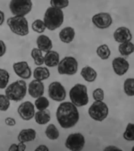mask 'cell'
<instances>
[{
  "label": "cell",
  "instance_id": "6da1fadb",
  "mask_svg": "<svg viewBox=\"0 0 134 151\" xmlns=\"http://www.w3.org/2000/svg\"><path fill=\"white\" fill-rule=\"evenodd\" d=\"M56 119L62 128L69 129L77 124L80 119V114L77 106L72 102H63L56 110Z\"/></svg>",
  "mask_w": 134,
  "mask_h": 151
},
{
  "label": "cell",
  "instance_id": "7a4b0ae2",
  "mask_svg": "<svg viewBox=\"0 0 134 151\" xmlns=\"http://www.w3.org/2000/svg\"><path fill=\"white\" fill-rule=\"evenodd\" d=\"M63 13L62 10L55 8V7H48L44 15V23L49 31H55L58 29L63 22Z\"/></svg>",
  "mask_w": 134,
  "mask_h": 151
},
{
  "label": "cell",
  "instance_id": "3957f363",
  "mask_svg": "<svg viewBox=\"0 0 134 151\" xmlns=\"http://www.w3.org/2000/svg\"><path fill=\"white\" fill-rule=\"evenodd\" d=\"M6 96L12 101L19 102L22 100L27 93V85L24 81H16L6 88Z\"/></svg>",
  "mask_w": 134,
  "mask_h": 151
},
{
  "label": "cell",
  "instance_id": "277c9868",
  "mask_svg": "<svg viewBox=\"0 0 134 151\" xmlns=\"http://www.w3.org/2000/svg\"><path fill=\"white\" fill-rule=\"evenodd\" d=\"M72 103L76 106H84L89 103L88 88L83 84L74 85L69 92Z\"/></svg>",
  "mask_w": 134,
  "mask_h": 151
},
{
  "label": "cell",
  "instance_id": "5b68a950",
  "mask_svg": "<svg viewBox=\"0 0 134 151\" xmlns=\"http://www.w3.org/2000/svg\"><path fill=\"white\" fill-rule=\"evenodd\" d=\"M7 25L12 32L18 36H26L29 34V24L25 17L13 16L7 19Z\"/></svg>",
  "mask_w": 134,
  "mask_h": 151
},
{
  "label": "cell",
  "instance_id": "8992f818",
  "mask_svg": "<svg viewBox=\"0 0 134 151\" xmlns=\"http://www.w3.org/2000/svg\"><path fill=\"white\" fill-rule=\"evenodd\" d=\"M9 8L14 16L24 17L32 9V2L30 0H12Z\"/></svg>",
  "mask_w": 134,
  "mask_h": 151
},
{
  "label": "cell",
  "instance_id": "52a82bcc",
  "mask_svg": "<svg viewBox=\"0 0 134 151\" xmlns=\"http://www.w3.org/2000/svg\"><path fill=\"white\" fill-rule=\"evenodd\" d=\"M58 73L62 75H73L78 71V62L73 56H65L58 64Z\"/></svg>",
  "mask_w": 134,
  "mask_h": 151
},
{
  "label": "cell",
  "instance_id": "ba28073f",
  "mask_svg": "<svg viewBox=\"0 0 134 151\" xmlns=\"http://www.w3.org/2000/svg\"><path fill=\"white\" fill-rule=\"evenodd\" d=\"M89 114L97 122H102L108 115V106L103 101H95L89 108Z\"/></svg>",
  "mask_w": 134,
  "mask_h": 151
},
{
  "label": "cell",
  "instance_id": "9c48e42d",
  "mask_svg": "<svg viewBox=\"0 0 134 151\" xmlns=\"http://www.w3.org/2000/svg\"><path fill=\"white\" fill-rule=\"evenodd\" d=\"M85 138L81 133H72L65 140V147L72 151H81L84 147Z\"/></svg>",
  "mask_w": 134,
  "mask_h": 151
},
{
  "label": "cell",
  "instance_id": "30bf717a",
  "mask_svg": "<svg viewBox=\"0 0 134 151\" xmlns=\"http://www.w3.org/2000/svg\"><path fill=\"white\" fill-rule=\"evenodd\" d=\"M48 96L54 101H63L66 98V91L64 87L58 81L52 82L48 87Z\"/></svg>",
  "mask_w": 134,
  "mask_h": 151
},
{
  "label": "cell",
  "instance_id": "8fae6325",
  "mask_svg": "<svg viewBox=\"0 0 134 151\" xmlns=\"http://www.w3.org/2000/svg\"><path fill=\"white\" fill-rule=\"evenodd\" d=\"M92 22L98 29H107L111 26L113 19L107 13H100L92 17Z\"/></svg>",
  "mask_w": 134,
  "mask_h": 151
},
{
  "label": "cell",
  "instance_id": "7c38bea8",
  "mask_svg": "<svg viewBox=\"0 0 134 151\" xmlns=\"http://www.w3.org/2000/svg\"><path fill=\"white\" fill-rule=\"evenodd\" d=\"M18 114L21 118L24 121H30L34 117L35 114V106L30 101L22 103L18 107Z\"/></svg>",
  "mask_w": 134,
  "mask_h": 151
},
{
  "label": "cell",
  "instance_id": "4fadbf2b",
  "mask_svg": "<svg viewBox=\"0 0 134 151\" xmlns=\"http://www.w3.org/2000/svg\"><path fill=\"white\" fill-rule=\"evenodd\" d=\"M13 68H14V71L16 73V75L21 77L23 80H27L31 77L30 67L29 66L28 63L25 61L14 63L13 65Z\"/></svg>",
  "mask_w": 134,
  "mask_h": 151
},
{
  "label": "cell",
  "instance_id": "5bb4252c",
  "mask_svg": "<svg viewBox=\"0 0 134 151\" xmlns=\"http://www.w3.org/2000/svg\"><path fill=\"white\" fill-rule=\"evenodd\" d=\"M112 65H113V69L114 72L119 75L122 76L123 74H125L129 68H130V65L129 62L126 59H124L123 57H116L112 61Z\"/></svg>",
  "mask_w": 134,
  "mask_h": 151
},
{
  "label": "cell",
  "instance_id": "9a60e30c",
  "mask_svg": "<svg viewBox=\"0 0 134 151\" xmlns=\"http://www.w3.org/2000/svg\"><path fill=\"white\" fill-rule=\"evenodd\" d=\"M44 89H45V87H44V84L42 83V81L33 80L29 84L28 91H29V94L31 98L38 99V98L43 96Z\"/></svg>",
  "mask_w": 134,
  "mask_h": 151
},
{
  "label": "cell",
  "instance_id": "2e32d148",
  "mask_svg": "<svg viewBox=\"0 0 134 151\" xmlns=\"http://www.w3.org/2000/svg\"><path fill=\"white\" fill-rule=\"evenodd\" d=\"M114 39L116 42H119L121 44L130 41L132 39V35L128 28L119 27L114 33Z\"/></svg>",
  "mask_w": 134,
  "mask_h": 151
},
{
  "label": "cell",
  "instance_id": "e0dca14e",
  "mask_svg": "<svg viewBox=\"0 0 134 151\" xmlns=\"http://www.w3.org/2000/svg\"><path fill=\"white\" fill-rule=\"evenodd\" d=\"M75 37V31L72 27H65L59 32L60 40L63 43L69 44L71 43Z\"/></svg>",
  "mask_w": 134,
  "mask_h": 151
},
{
  "label": "cell",
  "instance_id": "ac0fdd59",
  "mask_svg": "<svg viewBox=\"0 0 134 151\" xmlns=\"http://www.w3.org/2000/svg\"><path fill=\"white\" fill-rule=\"evenodd\" d=\"M37 47L38 48L42 51L48 53L50 51L53 47V43L52 40L46 35H40L37 39Z\"/></svg>",
  "mask_w": 134,
  "mask_h": 151
},
{
  "label": "cell",
  "instance_id": "d6986e66",
  "mask_svg": "<svg viewBox=\"0 0 134 151\" xmlns=\"http://www.w3.org/2000/svg\"><path fill=\"white\" fill-rule=\"evenodd\" d=\"M60 62L59 54L55 51L50 50L44 56V64L48 67H55Z\"/></svg>",
  "mask_w": 134,
  "mask_h": 151
},
{
  "label": "cell",
  "instance_id": "ffe728a7",
  "mask_svg": "<svg viewBox=\"0 0 134 151\" xmlns=\"http://www.w3.org/2000/svg\"><path fill=\"white\" fill-rule=\"evenodd\" d=\"M37 132L34 129H23L20 132L17 139L19 142H29V141H33L36 139Z\"/></svg>",
  "mask_w": 134,
  "mask_h": 151
},
{
  "label": "cell",
  "instance_id": "44dd1931",
  "mask_svg": "<svg viewBox=\"0 0 134 151\" xmlns=\"http://www.w3.org/2000/svg\"><path fill=\"white\" fill-rule=\"evenodd\" d=\"M34 118H35V122L38 124L44 125V124H47L51 120V114L48 109L39 110V112H37L34 114Z\"/></svg>",
  "mask_w": 134,
  "mask_h": 151
},
{
  "label": "cell",
  "instance_id": "7402d4cb",
  "mask_svg": "<svg viewBox=\"0 0 134 151\" xmlns=\"http://www.w3.org/2000/svg\"><path fill=\"white\" fill-rule=\"evenodd\" d=\"M81 75L88 82H93L97 76V72L90 66H85L81 69Z\"/></svg>",
  "mask_w": 134,
  "mask_h": 151
},
{
  "label": "cell",
  "instance_id": "603a6c76",
  "mask_svg": "<svg viewBox=\"0 0 134 151\" xmlns=\"http://www.w3.org/2000/svg\"><path fill=\"white\" fill-rule=\"evenodd\" d=\"M49 76H50V73L47 67L39 66L34 70V72H33V77L37 81H45L48 79Z\"/></svg>",
  "mask_w": 134,
  "mask_h": 151
},
{
  "label": "cell",
  "instance_id": "cb8c5ba5",
  "mask_svg": "<svg viewBox=\"0 0 134 151\" xmlns=\"http://www.w3.org/2000/svg\"><path fill=\"white\" fill-rule=\"evenodd\" d=\"M119 52L122 55L124 56H128L130 55H131L133 53L134 50V46L133 43L129 41V42H124V43H121L118 47Z\"/></svg>",
  "mask_w": 134,
  "mask_h": 151
},
{
  "label": "cell",
  "instance_id": "d4e9b609",
  "mask_svg": "<svg viewBox=\"0 0 134 151\" xmlns=\"http://www.w3.org/2000/svg\"><path fill=\"white\" fill-rule=\"evenodd\" d=\"M97 54L101 59L107 60L111 55V50H110V48H109V47L107 45L104 44V45L99 46L97 48Z\"/></svg>",
  "mask_w": 134,
  "mask_h": 151
},
{
  "label": "cell",
  "instance_id": "484cf974",
  "mask_svg": "<svg viewBox=\"0 0 134 151\" xmlns=\"http://www.w3.org/2000/svg\"><path fill=\"white\" fill-rule=\"evenodd\" d=\"M31 56L33 58V60H34V63L36 65H42L44 64V56L42 55V51H40L39 48H33L31 50Z\"/></svg>",
  "mask_w": 134,
  "mask_h": 151
},
{
  "label": "cell",
  "instance_id": "4316f807",
  "mask_svg": "<svg viewBox=\"0 0 134 151\" xmlns=\"http://www.w3.org/2000/svg\"><path fill=\"white\" fill-rule=\"evenodd\" d=\"M45 133H46V136L51 140H55V139H57L59 138V131L57 130L55 125L53 124H49L47 127Z\"/></svg>",
  "mask_w": 134,
  "mask_h": 151
},
{
  "label": "cell",
  "instance_id": "83f0119b",
  "mask_svg": "<svg viewBox=\"0 0 134 151\" xmlns=\"http://www.w3.org/2000/svg\"><path fill=\"white\" fill-rule=\"evenodd\" d=\"M123 89L126 95H128L129 97H133L134 95V79L133 78H129L124 81Z\"/></svg>",
  "mask_w": 134,
  "mask_h": 151
},
{
  "label": "cell",
  "instance_id": "f1b7e54d",
  "mask_svg": "<svg viewBox=\"0 0 134 151\" xmlns=\"http://www.w3.org/2000/svg\"><path fill=\"white\" fill-rule=\"evenodd\" d=\"M10 79V74L7 71L0 69V88H6Z\"/></svg>",
  "mask_w": 134,
  "mask_h": 151
},
{
  "label": "cell",
  "instance_id": "f546056e",
  "mask_svg": "<svg viewBox=\"0 0 134 151\" xmlns=\"http://www.w3.org/2000/svg\"><path fill=\"white\" fill-rule=\"evenodd\" d=\"M36 108L38 110H44V109H47L49 106V101L47 98L41 96L38 99H36L35 100V105Z\"/></svg>",
  "mask_w": 134,
  "mask_h": 151
},
{
  "label": "cell",
  "instance_id": "4dcf8cb0",
  "mask_svg": "<svg viewBox=\"0 0 134 151\" xmlns=\"http://www.w3.org/2000/svg\"><path fill=\"white\" fill-rule=\"evenodd\" d=\"M32 29L37 33H43L45 32V29H47L44 22L42 20H36L32 22Z\"/></svg>",
  "mask_w": 134,
  "mask_h": 151
},
{
  "label": "cell",
  "instance_id": "1f68e13d",
  "mask_svg": "<svg viewBox=\"0 0 134 151\" xmlns=\"http://www.w3.org/2000/svg\"><path fill=\"white\" fill-rule=\"evenodd\" d=\"M123 138L124 139L128 141H133L134 140V124H129L123 132Z\"/></svg>",
  "mask_w": 134,
  "mask_h": 151
},
{
  "label": "cell",
  "instance_id": "d6a6232c",
  "mask_svg": "<svg viewBox=\"0 0 134 151\" xmlns=\"http://www.w3.org/2000/svg\"><path fill=\"white\" fill-rule=\"evenodd\" d=\"M51 6L62 10L63 8H65L69 6L68 0H51L50 1Z\"/></svg>",
  "mask_w": 134,
  "mask_h": 151
},
{
  "label": "cell",
  "instance_id": "836d02e7",
  "mask_svg": "<svg viewBox=\"0 0 134 151\" xmlns=\"http://www.w3.org/2000/svg\"><path fill=\"white\" fill-rule=\"evenodd\" d=\"M10 107V99L6 96L0 94V111H7Z\"/></svg>",
  "mask_w": 134,
  "mask_h": 151
},
{
  "label": "cell",
  "instance_id": "e575fe53",
  "mask_svg": "<svg viewBox=\"0 0 134 151\" xmlns=\"http://www.w3.org/2000/svg\"><path fill=\"white\" fill-rule=\"evenodd\" d=\"M93 99H95V101H103L104 99V90L102 88H96L93 93Z\"/></svg>",
  "mask_w": 134,
  "mask_h": 151
},
{
  "label": "cell",
  "instance_id": "d590c367",
  "mask_svg": "<svg viewBox=\"0 0 134 151\" xmlns=\"http://www.w3.org/2000/svg\"><path fill=\"white\" fill-rule=\"evenodd\" d=\"M6 52V46L3 40H0V57H2Z\"/></svg>",
  "mask_w": 134,
  "mask_h": 151
},
{
  "label": "cell",
  "instance_id": "8d00e7d4",
  "mask_svg": "<svg viewBox=\"0 0 134 151\" xmlns=\"http://www.w3.org/2000/svg\"><path fill=\"white\" fill-rule=\"evenodd\" d=\"M5 123L8 126H14L15 124H16V121L14 118H12V117H6V120H5Z\"/></svg>",
  "mask_w": 134,
  "mask_h": 151
},
{
  "label": "cell",
  "instance_id": "74e56055",
  "mask_svg": "<svg viewBox=\"0 0 134 151\" xmlns=\"http://www.w3.org/2000/svg\"><path fill=\"white\" fill-rule=\"evenodd\" d=\"M35 151H48V147L45 145H40L35 149Z\"/></svg>",
  "mask_w": 134,
  "mask_h": 151
},
{
  "label": "cell",
  "instance_id": "f35d334b",
  "mask_svg": "<svg viewBox=\"0 0 134 151\" xmlns=\"http://www.w3.org/2000/svg\"><path fill=\"white\" fill-rule=\"evenodd\" d=\"M26 149V145L23 142H20L18 144V150L17 151H24Z\"/></svg>",
  "mask_w": 134,
  "mask_h": 151
},
{
  "label": "cell",
  "instance_id": "ab89813d",
  "mask_svg": "<svg viewBox=\"0 0 134 151\" xmlns=\"http://www.w3.org/2000/svg\"><path fill=\"white\" fill-rule=\"evenodd\" d=\"M4 21H5V14L0 10V26L4 23Z\"/></svg>",
  "mask_w": 134,
  "mask_h": 151
},
{
  "label": "cell",
  "instance_id": "60d3db41",
  "mask_svg": "<svg viewBox=\"0 0 134 151\" xmlns=\"http://www.w3.org/2000/svg\"><path fill=\"white\" fill-rule=\"evenodd\" d=\"M8 150L9 151H17L18 150V145L17 144H12Z\"/></svg>",
  "mask_w": 134,
  "mask_h": 151
},
{
  "label": "cell",
  "instance_id": "b9f144b4",
  "mask_svg": "<svg viewBox=\"0 0 134 151\" xmlns=\"http://www.w3.org/2000/svg\"><path fill=\"white\" fill-rule=\"evenodd\" d=\"M104 150H105V151H109V150H120V149H119L118 147H115V146H108V147H107Z\"/></svg>",
  "mask_w": 134,
  "mask_h": 151
}]
</instances>
